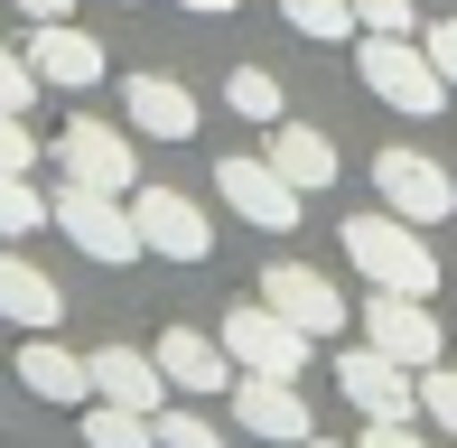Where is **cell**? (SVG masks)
Returning a JSON list of instances; mask_svg holds the SVG:
<instances>
[{
	"label": "cell",
	"instance_id": "1",
	"mask_svg": "<svg viewBox=\"0 0 457 448\" xmlns=\"http://www.w3.org/2000/svg\"><path fill=\"white\" fill-rule=\"evenodd\" d=\"M337 234H345V261H355L373 290H411V299L439 290V253L420 243V224H411V215L373 206V215H345Z\"/></svg>",
	"mask_w": 457,
	"mask_h": 448
},
{
	"label": "cell",
	"instance_id": "2",
	"mask_svg": "<svg viewBox=\"0 0 457 448\" xmlns=\"http://www.w3.org/2000/svg\"><path fill=\"white\" fill-rule=\"evenodd\" d=\"M355 75H364V94H383L392 112H411V121H429L448 104V75L429 66V47L420 37H355Z\"/></svg>",
	"mask_w": 457,
	"mask_h": 448
},
{
	"label": "cell",
	"instance_id": "3",
	"mask_svg": "<svg viewBox=\"0 0 457 448\" xmlns=\"http://www.w3.org/2000/svg\"><path fill=\"white\" fill-rule=\"evenodd\" d=\"M47 224H66V243H75L85 261H140V253H150V243H140L131 196H103V187H66V178H56Z\"/></svg>",
	"mask_w": 457,
	"mask_h": 448
},
{
	"label": "cell",
	"instance_id": "4",
	"mask_svg": "<svg viewBox=\"0 0 457 448\" xmlns=\"http://www.w3.org/2000/svg\"><path fill=\"white\" fill-rule=\"evenodd\" d=\"M308 328H289V318L271 309V299H234V309H224V355L243 364V374H289L299 383L308 374Z\"/></svg>",
	"mask_w": 457,
	"mask_h": 448
},
{
	"label": "cell",
	"instance_id": "5",
	"mask_svg": "<svg viewBox=\"0 0 457 448\" xmlns=\"http://www.w3.org/2000/svg\"><path fill=\"white\" fill-rule=\"evenodd\" d=\"M56 178H66V187L131 196L140 187V150H131V131H112V121H66V131H56Z\"/></svg>",
	"mask_w": 457,
	"mask_h": 448
},
{
	"label": "cell",
	"instance_id": "6",
	"mask_svg": "<svg viewBox=\"0 0 457 448\" xmlns=\"http://www.w3.org/2000/svg\"><path fill=\"white\" fill-rule=\"evenodd\" d=\"M215 187H224V206H234L243 224H262V234H289V224H299V187H289L262 150H224Z\"/></svg>",
	"mask_w": 457,
	"mask_h": 448
},
{
	"label": "cell",
	"instance_id": "7",
	"mask_svg": "<svg viewBox=\"0 0 457 448\" xmlns=\"http://www.w3.org/2000/svg\"><path fill=\"white\" fill-rule=\"evenodd\" d=\"M373 196H383L392 215H411V224H448L457 215V178L429 150H383L373 159Z\"/></svg>",
	"mask_w": 457,
	"mask_h": 448
},
{
	"label": "cell",
	"instance_id": "8",
	"mask_svg": "<svg viewBox=\"0 0 457 448\" xmlns=\"http://www.w3.org/2000/svg\"><path fill=\"white\" fill-rule=\"evenodd\" d=\"M364 345H383L392 364H411V374H420V364H439V309H429V299H411V290H373L364 299Z\"/></svg>",
	"mask_w": 457,
	"mask_h": 448
},
{
	"label": "cell",
	"instance_id": "9",
	"mask_svg": "<svg viewBox=\"0 0 457 448\" xmlns=\"http://www.w3.org/2000/svg\"><path fill=\"white\" fill-rule=\"evenodd\" d=\"M337 383H345V402H355L364 420H411V411H420V374L392 364L383 345H345V355H337Z\"/></svg>",
	"mask_w": 457,
	"mask_h": 448
},
{
	"label": "cell",
	"instance_id": "10",
	"mask_svg": "<svg viewBox=\"0 0 457 448\" xmlns=\"http://www.w3.org/2000/svg\"><path fill=\"white\" fill-rule=\"evenodd\" d=\"M131 215H140V243L169 253V261H205V253H215L205 206H196V196H178V187H131Z\"/></svg>",
	"mask_w": 457,
	"mask_h": 448
},
{
	"label": "cell",
	"instance_id": "11",
	"mask_svg": "<svg viewBox=\"0 0 457 448\" xmlns=\"http://www.w3.org/2000/svg\"><path fill=\"white\" fill-rule=\"evenodd\" d=\"M234 420L253 439H280V448H308V439H318V420H308V402H299L289 374H234Z\"/></svg>",
	"mask_w": 457,
	"mask_h": 448
},
{
	"label": "cell",
	"instance_id": "12",
	"mask_svg": "<svg viewBox=\"0 0 457 448\" xmlns=\"http://www.w3.org/2000/svg\"><path fill=\"white\" fill-rule=\"evenodd\" d=\"M150 355H159V374H169V393H187V402L234 393V374H243V364L224 355V336H196V328H169Z\"/></svg>",
	"mask_w": 457,
	"mask_h": 448
},
{
	"label": "cell",
	"instance_id": "13",
	"mask_svg": "<svg viewBox=\"0 0 457 448\" xmlns=\"http://www.w3.org/2000/svg\"><path fill=\"white\" fill-rule=\"evenodd\" d=\"M262 299H271L289 328H308V336H337V328H345L337 280H327V271H308V261H271V271H262Z\"/></svg>",
	"mask_w": 457,
	"mask_h": 448
},
{
	"label": "cell",
	"instance_id": "14",
	"mask_svg": "<svg viewBox=\"0 0 457 448\" xmlns=\"http://www.w3.org/2000/svg\"><path fill=\"white\" fill-rule=\"evenodd\" d=\"M29 66H37V85H66V94H85L112 75V56L94 47L75 19H37V37H29Z\"/></svg>",
	"mask_w": 457,
	"mask_h": 448
},
{
	"label": "cell",
	"instance_id": "15",
	"mask_svg": "<svg viewBox=\"0 0 457 448\" xmlns=\"http://www.w3.org/2000/svg\"><path fill=\"white\" fill-rule=\"evenodd\" d=\"M94 402H121V411H169V374H159V355H140V345H94Z\"/></svg>",
	"mask_w": 457,
	"mask_h": 448
},
{
	"label": "cell",
	"instance_id": "16",
	"mask_svg": "<svg viewBox=\"0 0 457 448\" xmlns=\"http://www.w3.org/2000/svg\"><path fill=\"white\" fill-rule=\"evenodd\" d=\"M262 159H271V169L289 178V187L299 196H318V187H337V140L318 131V121H271V140H262Z\"/></svg>",
	"mask_w": 457,
	"mask_h": 448
},
{
	"label": "cell",
	"instance_id": "17",
	"mask_svg": "<svg viewBox=\"0 0 457 448\" xmlns=\"http://www.w3.org/2000/svg\"><path fill=\"white\" fill-rule=\"evenodd\" d=\"M19 383H29L37 402H56V411H85V402H94V364L66 355V345H56V328L19 345Z\"/></svg>",
	"mask_w": 457,
	"mask_h": 448
},
{
	"label": "cell",
	"instance_id": "18",
	"mask_svg": "<svg viewBox=\"0 0 457 448\" xmlns=\"http://www.w3.org/2000/svg\"><path fill=\"white\" fill-rule=\"evenodd\" d=\"M121 94H131V131L140 140H196V94L178 75H121Z\"/></svg>",
	"mask_w": 457,
	"mask_h": 448
},
{
	"label": "cell",
	"instance_id": "19",
	"mask_svg": "<svg viewBox=\"0 0 457 448\" xmlns=\"http://www.w3.org/2000/svg\"><path fill=\"white\" fill-rule=\"evenodd\" d=\"M0 318H10V328H29V336H47L56 318H66V290H56L29 253H0Z\"/></svg>",
	"mask_w": 457,
	"mask_h": 448
},
{
	"label": "cell",
	"instance_id": "20",
	"mask_svg": "<svg viewBox=\"0 0 457 448\" xmlns=\"http://www.w3.org/2000/svg\"><path fill=\"white\" fill-rule=\"evenodd\" d=\"M85 448H159V420L121 402H85Z\"/></svg>",
	"mask_w": 457,
	"mask_h": 448
},
{
	"label": "cell",
	"instance_id": "21",
	"mask_svg": "<svg viewBox=\"0 0 457 448\" xmlns=\"http://www.w3.org/2000/svg\"><path fill=\"white\" fill-rule=\"evenodd\" d=\"M224 104H234L243 121H262V131H271V121L289 112V104H280V75H271V66H234V75H224Z\"/></svg>",
	"mask_w": 457,
	"mask_h": 448
},
{
	"label": "cell",
	"instance_id": "22",
	"mask_svg": "<svg viewBox=\"0 0 457 448\" xmlns=\"http://www.w3.org/2000/svg\"><path fill=\"white\" fill-rule=\"evenodd\" d=\"M280 19H289L299 37H318V47L355 37V0H280Z\"/></svg>",
	"mask_w": 457,
	"mask_h": 448
},
{
	"label": "cell",
	"instance_id": "23",
	"mask_svg": "<svg viewBox=\"0 0 457 448\" xmlns=\"http://www.w3.org/2000/svg\"><path fill=\"white\" fill-rule=\"evenodd\" d=\"M37 224H47V196L29 187V169H0V234H37Z\"/></svg>",
	"mask_w": 457,
	"mask_h": 448
},
{
	"label": "cell",
	"instance_id": "24",
	"mask_svg": "<svg viewBox=\"0 0 457 448\" xmlns=\"http://www.w3.org/2000/svg\"><path fill=\"white\" fill-rule=\"evenodd\" d=\"M159 448H224V430L205 411H178V402H169V411H159Z\"/></svg>",
	"mask_w": 457,
	"mask_h": 448
},
{
	"label": "cell",
	"instance_id": "25",
	"mask_svg": "<svg viewBox=\"0 0 457 448\" xmlns=\"http://www.w3.org/2000/svg\"><path fill=\"white\" fill-rule=\"evenodd\" d=\"M420 411H429V430H448V439H457V374L420 364Z\"/></svg>",
	"mask_w": 457,
	"mask_h": 448
},
{
	"label": "cell",
	"instance_id": "26",
	"mask_svg": "<svg viewBox=\"0 0 457 448\" xmlns=\"http://www.w3.org/2000/svg\"><path fill=\"white\" fill-rule=\"evenodd\" d=\"M29 104H37V66L0 47V112H29Z\"/></svg>",
	"mask_w": 457,
	"mask_h": 448
},
{
	"label": "cell",
	"instance_id": "27",
	"mask_svg": "<svg viewBox=\"0 0 457 448\" xmlns=\"http://www.w3.org/2000/svg\"><path fill=\"white\" fill-rule=\"evenodd\" d=\"M411 37V0H355V37Z\"/></svg>",
	"mask_w": 457,
	"mask_h": 448
},
{
	"label": "cell",
	"instance_id": "28",
	"mask_svg": "<svg viewBox=\"0 0 457 448\" xmlns=\"http://www.w3.org/2000/svg\"><path fill=\"white\" fill-rule=\"evenodd\" d=\"M0 169H37V140H29V112H0Z\"/></svg>",
	"mask_w": 457,
	"mask_h": 448
},
{
	"label": "cell",
	"instance_id": "29",
	"mask_svg": "<svg viewBox=\"0 0 457 448\" xmlns=\"http://www.w3.org/2000/svg\"><path fill=\"white\" fill-rule=\"evenodd\" d=\"M420 47H429V66H439V75H448V94H457V19H439Z\"/></svg>",
	"mask_w": 457,
	"mask_h": 448
},
{
	"label": "cell",
	"instance_id": "30",
	"mask_svg": "<svg viewBox=\"0 0 457 448\" xmlns=\"http://www.w3.org/2000/svg\"><path fill=\"white\" fill-rule=\"evenodd\" d=\"M355 448H429L420 430H411V420H364V439Z\"/></svg>",
	"mask_w": 457,
	"mask_h": 448
},
{
	"label": "cell",
	"instance_id": "31",
	"mask_svg": "<svg viewBox=\"0 0 457 448\" xmlns=\"http://www.w3.org/2000/svg\"><path fill=\"white\" fill-rule=\"evenodd\" d=\"M75 0H19V19H66Z\"/></svg>",
	"mask_w": 457,
	"mask_h": 448
},
{
	"label": "cell",
	"instance_id": "32",
	"mask_svg": "<svg viewBox=\"0 0 457 448\" xmlns=\"http://www.w3.org/2000/svg\"><path fill=\"white\" fill-rule=\"evenodd\" d=\"M178 10H196V19H224V10H234V0H178Z\"/></svg>",
	"mask_w": 457,
	"mask_h": 448
},
{
	"label": "cell",
	"instance_id": "33",
	"mask_svg": "<svg viewBox=\"0 0 457 448\" xmlns=\"http://www.w3.org/2000/svg\"><path fill=\"white\" fill-rule=\"evenodd\" d=\"M308 448H345V439H308Z\"/></svg>",
	"mask_w": 457,
	"mask_h": 448
},
{
	"label": "cell",
	"instance_id": "34",
	"mask_svg": "<svg viewBox=\"0 0 457 448\" xmlns=\"http://www.w3.org/2000/svg\"><path fill=\"white\" fill-rule=\"evenodd\" d=\"M121 10H131V0H121Z\"/></svg>",
	"mask_w": 457,
	"mask_h": 448
}]
</instances>
